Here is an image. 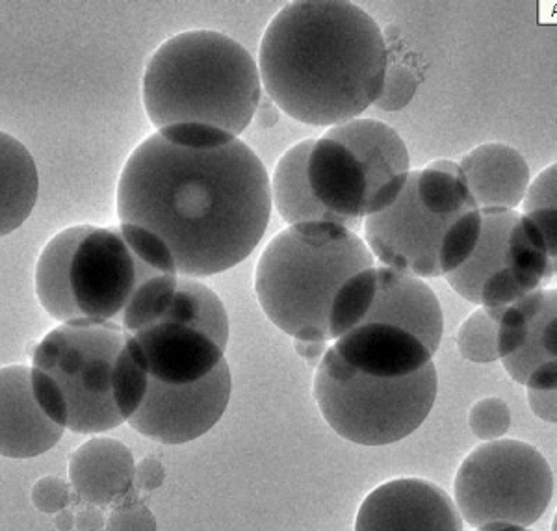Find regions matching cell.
I'll use <instances>...</instances> for the list:
<instances>
[{
	"label": "cell",
	"mask_w": 557,
	"mask_h": 531,
	"mask_svg": "<svg viewBox=\"0 0 557 531\" xmlns=\"http://www.w3.org/2000/svg\"><path fill=\"white\" fill-rule=\"evenodd\" d=\"M270 214L267 168L240 138L196 149L154 133L134 149L117 184L121 223L157 234L183 277H210L244 262Z\"/></svg>",
	"instance_id": "6da1fadb"
},
{
	"label": "cell",
	"mask_w": 557,
	"mask_h": 531,
	"mask_svg": "<svg viewBox=\"0 0 557 531\" xmlns=\"http://www.w3.org/2000/svg\"><path fill=\"white\" fill-rule=\"evenodd\" d=\"M386 62L385 34L361 7L299 0L270 21L257 65L278 110L331 128L357 120L380 99Z\"/></svg>",
	"instance_id": "7a4b0ae2"
},
{
	"label": "cell",
	"mask_w": 557,
	"mask_h": 531,
	"mask_svg": "<svg viewBox=\"0 0 557 531\" xmlns=\"http://www.w3.org/2000/svg\"><path fill=\"white\" fill-rule=\"evenodd\" d=\"M157 273H177L170 247L138 225H76L52 236L36 264V296L57 322H112Z\"/></svg>",
	"instance_id": "3957f363"
},
{
	"label": "cell",
	"mask_w": 557,
	"mask_h": 531,
	"mask_svg": "<svg viewBox=\"0 0 557 531\" xmlns=\"http://www.w3.org/2000/svg\"><path fill=\"white\" fill-rule=\"evenodd\" d=\"M262 97L259 65L244 45L214 30H188L152 52L144 107L152 127L203 123L240 136Z\"/></svg>",
	"instance_id": "277c9868"
},
{
	"label": "cell",
	"mask_w": 557,
	"mask_h": 531,
	"mask_svg": "<svg viewBox=\"0 0 557 531\" xmlns=\"http://www.w3.org/2000/svg\"><path fill=\"white\" fill-rule=\"evenodd\" d=\"M367 242L343 225L299 223L275 234L260 255L255 292L273 325L294 341L330 342L327 318L338 288L374 268Z\"/></svg>",
	"instance_id": "5b68a950"
},
{
	"label": "cell",
	"mask_w": 557,
	"mask_h": 531,
	"mask_svg": "<svg viewBox=\"0 0 557 531\" xmlns=\"http://www.w3.org/2000/svg\"><path fill=\"white\" fill-rule=\"evenodd\" d=\"M312 391L336 435L361 446H386L424 424L437 399L438 378L433 362L396 380L364 375L330 346L318 365Z\"/></svg>",
	"instance_id": "8992f818"
},
{
	"label": "cell",
	"mask_w": 557,
	"mask_h": 531,
	"mask_svg": "<svg viewBox=\"0 0 557 531\" xmlns=\"http://www.w3.org/2000/svg\"><path fill=\"white\" fill-rule=\"evenodd\" d=\"M461 519L475 530L487 526L535 524L554 498V472L532 444L491 441L472 449L454 480Z\"/></svg>",
	"instance_id": "52a82bcc"
},
{
	"label": "cell",
	"mask_w": 557,
	"mask_h": 531,
	"mask_svg": "<svg viewBox=\"0 0 557 531\" xmlns=\"http://www.w3.org/2000/svg\"><path fill=\"white\" fill-rule=\"evenodd\" d=\"M125 338L117 323L75 320L28 348L33 368L51 373L62 388L73 433L99 435L125 424L112 394L115 359Z\"/></svg>",
	"instance_id": "ba28073f"
},
{
	"label": "cell",
	"mask_w": 557,
	"mask_h": 531,
	"mask_svg": "<svg viewBox=\"0 0 557 531\" xmlns=\"http://www.w3.org/2000/svg\"><path fill=\"white\" fill-rule=\"evenodd\" d=\"M231 391L233 380L225 359L207 378L190 385H164L149 378L146 399L127 422L139 435L157 443H191L222 420Z\"/></svg>",
	"instance_id": "9c48e42d"
},
{
	"label": "cell",
	"mask_w": 557,
	"mask_h": 531,
	"mask_svg": "<svg viewBox=\"0 0 557 531\" xmlns=\"http://www.w3.org/2000/svg\"><path fill=\"white\" fill-rule=\"evenodd\" d=\"M459 215H437L425 209L417 196L414 173H409L406 190L391 209L367 215L364 236L374 259L396 272L412 277H443L438 249L446 229Z\"/></svg>",
	"instance_id": "30bf717a"
},
{
	"label": "cell",
	"mask_w": 557,
	"mask_h": 531,
	"mask_svg": "<svg viewBox=\"0 0 557 531\" xmlns=\"http://www.w3.org/2000/svg\"><path fill=\"white\" fill-rule=\"evenodd\" d=\"M355 531H462V519L444 489L420 478H399L368 494Z\"/></svg>",
	"instance_id": "8fae6325"
},
{
	"label": "cell",
	"mask_w": 557,
	"mask_h": 531,
	"mask_svg": "<svg viewBox=\"0 0 557 531\" xmlns=\"http://www.w3.org/2000/svg\"><path fill=\"white\" fill-rule=\"evenodd\" d=\"M65 428L39 409L30 386V368H0V457L33 459L54 448Z\"/></svg>",
	"instance_id": "7c38bea8"
},
{
	"label": "cell",
	"mask_w": 557,
	"mask_h": 531,
	"mask_svg": "<svg viewBox=\"0 0 557 531\" xmlns=\"http://www.w3.org/2000/svg\"><path fill=\"white\" fill-rule=\"evenodd\" d=\"M375 273L377 294L362 323H386L407 331L435 355L444 330L443 309L435 292L422 279L386 266H375Z\"/></svg>",
	"instance_id": "4fadbf2b"
},
{
	"label": "cell",
	"mask_w": 557,
	"mask_h": 531,
	"mask_svg": "<svg viewBox=\"0 0 557 531\" xmlns=\"http://www.w3.org/2000/svg\"><path fill=\"white\" fill-rule=\"evenodd\" d=\"M146 354L149 378L164 385H190L201 381L225 359L223 351L203 331L154 323L134 333Z\"/></svg>",
	"instance_id": "5bb4252c"
},
{
	"label": "cell",
	"mask_w": 557,
	"mask_h": 531,
	"mask_svg": "<svg viewBox=\"0 0 557 531\" xmlns=\"http://www.w3.org/2000/svg\"><path fill=\"white\" fill-rule=\"evenodd\" d=\"M355 372L396 380L420 372L433 354L417 336L386 323H362L331 346Z\"/></svg>",
	"instance_id": "9a60e30c"
},
{
	"label": "cell",
	"mask_w": 557,
	"mask_h": 531,
	"mask_svg": "<svg viewBox=\"0 0 557 531\" xmlns=\"http://www.w3.org/2000/svg\"><path fill=\"white\" fill-rule=\"evenodd\" d=\"M307 183L323 209L362 222L368 194L367 171L348 147L335 139H314L307 159Z\"/></svg>",
	"instance_id": "2e32d148"
},
{
	"label": "cell",
	"mask_w": 557,
	"mask_h": 531,
	"mask_svg": "<svg viewBox=\"0 0 557 531\" xmlns=\"http://www.w3.org/2000/svg\"><path fill=\"white\" fill-rule=\"evenodd\" d=\"M457 164L478 209L517 210L532 183L524 157L506 144H483Z\"/></svg>",
	"instance_id": "e0dca14e"
},
{
	"label": "cell",
	"mask_w": 557,
	"mask_h": 531,
	"mask_svg": "<svg viewBox=\"0 0 557 531\" xmlns=\"http://www.w3.org/2000/svg\"><path fill=\"white\" fill-rule=\"evenodd\" d=\"M133 452L125 444L96 436L71 454L70 483L78 498L108 509V506L133 489Z\"/></svg>",
	"instance_id": "ac0fdd59"
},
{
	"label": "cell",
	"mask_w": 557,
	"mask_h": 531,
	"mask_svg": "<svg viewBox=\"0 0 557 531\" xmlns=\"http://www.w3.org/2000/svg\"><path fill=\"white\" fill-rule=\"evenodd\" d=\"M323 138L335 139L344 147H348L355 159L361 162L367 171V197L388 178L407 175L411 171V157L407 151L406 141L383 121L357 118L343 125L327 128Z\"/></svg>",
	"instance_id": "d6986e66"
},
{
	"label": "cell",
	"mask_w": 557,
	"mask_h": 531,
	"mask_svg": "<svg viewBox=\"0 0 557 531\" xmlns=\"http://www.w3.org/2000/svg\"><path fill=\"white\" fill-rule=\"evenodd\" d=\"M314 138L304 139L281 157L272 181H270V194H272V207L277 214L288 223V227L299 223L330 222L355 231L361 225V220H348L343 215L333 214L323 209L322 205L312 196L309 183H307V159Z\"/></svg>",
	"instance_id": "ffe728a7"
},
{
	"label": "cell",
	"mask_w": 557,
	"mask_h": 531,
	"mask_svg": "<svg viewBox=\"0 0 557 531\" xmlns=\"http://www.w3.org/2000/svg\"><path fill=\"white\" fill-rule=\"evenodd\" d=\"M39 194L38 165L20 139L0 131V238L33 214Z\"/></svg>",
	"instance_id": "44dd1931"
},
{
	"label": "cell",
	"mask_w": 557,
	"mask_h": 531,
	"mask_svg": "<svg viewBox=\"0 0 557 531\" xmlns=\"http://www.w3.org/2000/svg\"><path fill=\"white\" fill-rule=\"evenodd\" d=\"M482 236L474 254L456 272L444 275L448 285L470 304L480 305V292L494 273L504 270L509 229L519 220V210L480 209Z\"/></svg>",
	"instance_id": "7402d4cb"
},
{
	"label": "cell",
	"mask_w": 557,
	"mask_h": 531,
	"mask_svg": "<svg viewBox=\"0 0 557 531\" xmlns=\"http://www.w3.org/2000/svg\"><path fill=\"white\" fill-rule=\"evenodd\" d=\"M159 323H175L203 331L225 351L231 335L228 314L220 296L194 277L178 275L177 292Z\"/></svg>",
	"instance_id": "603a6c76"
},
{
	"label": "cell",
	"mask_w": 557,
	"mask_h": 531,
	"mask_svg": "<svg viewBox=\"0 0 557 531\" xmlns=\"http://www.w3.org/2000/svg\"><path fill=\"white\" fill-rule=\"evenodd\" d=\"M556 288H550L543 309L533 318L532 330L524 344L513 355L502 359L507 375L519 385H525L528 378L545 362L556 361Z\"/></svg>",
	"instance_id": "cb8c5ba5"
},
{
	"label": "cell",
	"mask_w": 557,
	"mask_h": 531,
	"mask_svg": "<svg viewBox=\"0 0 557 531\" xmlns=\"http://www.w3.org/2000/svg\"><path fill=\"white\" fill-rule=\"evenodd\" d=\"M375 294H377L375 266L355 273L338 288L335 298L331 301L330 318H327L330 341H338L341 336L364 322L368 310L374 304Z\"/></svg>",
	"instance_id": "d4e9b609"
},
{
	"label": "cell",
	"mask_w": 557,
	"mask_h": 531,
	"mask_svg": "<svg viewBox=\"0 0 557 531\" xmlns=\"http://www.w3.org/2000/svg\"><path fill=\"white\" fill-rule=\"evenodd\" d=\"M147 386H149V370H147L146 354L134 335L127 333L112 373L114 404L125 422L136 415L139 405L144 404Z\"/></svg>",
	"instance_id": "484cf974"
},
{
	"label": "cell",
	"mask_w": 557,
	"mask_h": 531,
	"mask_svg": "<svg viewBox=\"0 0 557 531\" xmlns=\"http://www.w3.org/2000/svg\"><path fill=\"white\" fill-rule=\"evenodd\" d=\"M548 291H533L509 305L500 322H498V335H496V348H498V359H506L509 355H513L517 349L524 344L525 338L532 330L533 318L537 317L543 305H545Z\"/></svg>",
	"instance_id": "4316f807"
},
{
	"label": "cell",
	"mask_w": 557,
	"mask_h": 531,
	"mask_svg": "<svg viewBox=\"0 0 557 531\" xmlns=\"http://www.w3.org/2000/svg\"><path fill=\"white\" fill-rule=\"evenodd\" d=\"M482 236V212L475 209L462 212L450 227L446 229L441 249H438V270L441 275L456 272L474 254Z\"/></svg>",
	"instance_id": "83f0119b"
},
{
	"label": "cell",
	"mask_w": 557,
	"mask_h": 531,
	"mask_svg": "<svg viewBox=\"0 0 557 531\" xmlns=\"http://www.w3.org/2000/svg\"><path fill=\"white\" fill-rule=\"evenodd\" d=\"M496 335L498 323L488 317L487 310L480 307L462 322L461 330L457 333V349L470 362L488 365L498 361Z\"/></svg>",
	"instance_id": "f1b7e54d"
},
{
	"label": "cell",
	"mask_w": 557,
	"mask_h": 531,
	"mask_svg": "<svg viewBox=\"0 0 557 531\" xmlns=\"http://www.w3.org/2000/svg\"><path fill=\"white\" fill-rule=\"evenodd\" d=\"M108 511L104 531H159L154 515L134 485L128 493L115 498Z\"/></svg>",
	"instance_id": "f546056e"
},
{
	"label": "cell",
	"mask_w": 557,
	"mask_h": 531,
	"mask_svg": "<svg viewBox=\"0 0 557 531\" xmlns=\"http://www.w3.org/2000/svg\"><path fill=\"white\" fill-rule=\"evenodd\" d=\"M417 89L418 78L414 70L404 62H398L393 54H388L383 89H381L380 99L374 102V107L385 110V112L401 110L412 101Z\"/></svg>",
	"instance_id": "4dcf8cb0"
},
{
	"label": "cell",
	"mask_w": 557,
	"mask_h": 531,
	"mask_svg": "<svg viewBox=\"0 0 557 531\" xmlns=\"http://www.w3.org/2000/svg\"><path fill=\"white\" fill-rule=\"evenodd\" d=\"M470 430L485 443L500 441L511 428V411L500 398H483L472 405L469 415Z\"/></svg>",
	"instance_id": "1f68e13d"
},
{
	"label": "cell",
	"mask_w": 557,
	"mask_h": 531,
	"mask_svg": "<svg viewBox=\"0 0 557 531\" xmlns=\"http://www.w3.org/2000/svg\"><path fill=\"white\" fill-rule=\"evenodd\" d=\"M30 386H33L34 399L45 417L60 428H67V420H70L67 399L51 373L30 367Z\"/></svg>",
	"instance_id": "d6a6232c"
},
{
	"label": "cell",
	"mask_w": 557,
	"mask_h": 531,
	"mask_svg": "<svg viewBox=\"0 0 557 531\" xmlns=\"http://www.w3.org/2000/svg\"><path fill=\"white\" fill-rule=\"evenodd\" d=\"M160 136L183 147L209 149V147L227 146L236 136L225 133L222 128L210 127L203 123H177L170 127L160 128Z\"/></svg>",
	"instance_id": "836d02e7"
},
{
	"label": "cell",
	"mask_w": 557,
	"mask_h": 531,
	"mask_svg": "<svg viewBox=\"0 0 557 531\" xmlns=\"http://www.w3.org/2000/svg\"><path fill=\"white\" fill-rule=\"evenodd\" d=\"M78 494L73 491L71 483L57 478V476H45L34 483L30 491V499L38 511L47 515H57L73 506Z\"/></svg>",
	"instance_id": "e575fe53"
},
{
	"label": "cell",
	"mask_w": 557,
	"mask_h": 531,
	"mask_svg": "<svg viewBox=\"0 0 557 531\" xmlns=\"http://www.w3.org/2000/svg\"><path fill=\"white\" fill-rule=\"evenodd\" d=\"M556 173L557 165L552 164L539 177H535L533 183H530L524 199L520 202V207H522L520 214H530L535 210H557Z\"/></svg>",
	"instance_id": "d590c367"
},
{
	"label": "cell",
	"mask_w": 557,
	"mask_h": 531,
	"mask_svg": "<svg viewBox=\"0 0 557 531\" xmlns=\"http://www.w3.org/2000/svg\"><path fill=\"white\" fill-rule=\"evenodd\" d=\"M409 173H411V171H409ZM409 173H407V175H396V177L388 178L386 183L381 184L377 190L372 192V194L367 197V202H364V210H362L364 218H367V215L380 214V212H385L386 209H391L394 202L398 201L399 196L404 194V190H406Z\"/></svg>",
	"instance_id": "8d00e7d4"
},
{
	"label": "cell",
	"mask_w": 557,
	"mask_h": 531,
	"mask_svg": "<svg viewBox=\"0 0 557 531\" xmlns=\"http://www.w3.org/2000/svg\"><path fill=\"white\" fill-rule=\"evenodd\" d=\"M164 481L165 468L159 459L146 457V459L136 462V467H134L133 485L138 489L139 493L157 491V489L162 487Z\"/></svg>",
	"instance_id": "74e56055"
},
{
	"label": "cell",
	"mask_w": 557,
	"mask_h": 531,
	"mask_svg": "<svg viewBox=\"0 0 557 531\" xmlns=\"http://www.w3.org/2000/svg\"><path fill=\"white\" fill-rule=\"evenodd\" d=\"M71 509L75 513L76 531H104L107 515H104L102 507L76 498Z\"/></svg>",
	"instance_id": "f35d334b"
},
{
	"label": "cell",
	"mask_w": 557,
	"mask_h": 531,
	"mask_svg": "<svg viewBox=\"0 0 557 531\" xmlns=\"http://www.w3.org/2000/svg\"><path fill=\"white\" fill-rule=\"evenodd\" d=\"M556 391L557 388H545V391L528 388V404H530L533 415L541 418V420H545V422H550V424H556L557 420Z\"/></svg>",
	"instance_id": "ab89813d"
},
{
	"label": "cell",
	"mask_w": 557,
	"mask_h": 531,
	"mask_svg": "<svg viewBox=\"0 0 557 531\" xmlns=\"http://www.w3.org/2000/svg\"><path fill=\"white\" fill-rule=\"evenodd\" d=\"M278 118H281V110H278L277 104L267 96V94H262L260 97L259 107L255 110L253 123L257 127L262 128V131H270V128L275 127L278 123Z\"/></svg>",
	"instance_id": "60d3db41"
},
{
	"label": "cell",
	"mask_w": 557,
	"mask_h": 531,
	"mask_svg": "<svg viewBox=\"0 0 557 531\" xmlns=\"http://www.w3.org/2000/svg\"><path fill=\"white\" fill-rule=\"evenodd\" d=\"M525 388L532 391H545V388H557V362H545L525 381Z\"/></svg>",
	"instance_id": "b9f144b4"
},
{
	"label": "cell",
	"mask_w": 557,
	"mask_h": 531,
	"mask_svg": "<svg viewBox=\"0 0 557 531\" xmlns=\"http://www.w3.org/2000/svg\"><path fill=\"white\" fill-rule=\"evenodd\" d=\"M294 349L298 351L299 357H304L305 361L311 367H317L323 359L325 351L330 349L327 342H301L294 341Z\"/></svg>",
	"instance_id": "7bdbcfd3"
},
{
	"label": "cell",
	"mask_w": 557,
	"mask_h": 531,
	"mask_svg": "<svg viewBox=\"0 0 557 531\" xmlns=\"http://www.w3.org/2000/svg\"><path fill=\"white\" fill-rule=\"evenodd\" d=\"M430 170L441 171L444 175H450L454 178H465V173H462L461 168L454 160L448 159H438L433 160L430 165H428Z\"/></svg>",
	"instance_id": "ee69618b"
},
{
	"label": "cell",
	"mask_w": 557,
	"mask_h": 531,
	"mask_svg": "<svg viewBox=\"0 0 557 531\" xmlns=\"http://www.w3.org/2000/svg\"><path fill=\"white\" fill-rule=\"evenodd\" d=\"M54 526L60 531H73L75 530V513L71 507L64 509V511L57 513L54 515Z\"/></svg>",
	"instance_id": "f6af8a7d"
},
{
	"label": "cell",
	"mask_w": 557,
	"mask_h": 531,
	"mask_svg": "<svg viewBox=\"0 0 557 531\" xmlns=\"http://www.w3.org/2000/svg\"><path fill=\"white\" fill-rule=\"evenodd\" d=\"M475 531H530L528 528H519V526H487V528H480Z\"/></svg>",
	"instance_id": "bcb514c9"
}]
</instances>
